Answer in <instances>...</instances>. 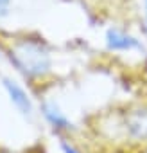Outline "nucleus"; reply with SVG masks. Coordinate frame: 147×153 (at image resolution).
<instances>
[{"label": "nucleus", "mask_w": 147, "mask_h": 153, "mask_svg": "<svg viewBox=\"0 0 147 153\" xmlns=\"http://www.w3.org/2000/svg\"><path fill=\"white\" fill-rule=\"evenodd\" d=\"M11 63L31 79L43 78L52 68V56L47 45L34 38H24L13 43L9 51Z\"/></svg>", "instance_id": "obj_1"}, {"label": "nucleus", "mask_w": 147, "mask_h": 153, "mask_svg": "<svg viewBox=\"0 0 147 153\" xmlns=\"http://www.w3.org/2000/svg\"><path fill=\"white\" fill-rule=\"evenodd\" d=\"M106 47L110 51H115V52H127V51L140 49L142 45L129 33H126L122 29H117V27H110L106 31Z\"/></svg>", "instance_id": "obj_2"}, {"label": "nucleus", "mask_w": 147, "mask_h": 153, "mask_svg": "<svg viewBox=\"0 0 147 153\" xmlns=\"http://www.w3.org/2000/svg\"><path fill=\"white\" fill-rule=\"evenodd\" d=\"M2 85H4V88H6V92H7L9 99H11V103H13L24 115L31 117V115H32V101H31L29 94H27L16 81H13V79H9V78H4V79H2Z\"/></svg>", "instance_id": "obj_3"}, {"label": "nucleus", "mask_w": 147, "mask_h": 153, "mask_svg": "<svg viewBox=\"0 0 147 153\" xmlns=\"http://www.w3.org/2000/svg\"><path fill=\"white\" fill-rule=\"evenodd\" d=\"M41 114L54 130H68L70 128V121L66 119V115L59 110V106L54 101H43Z\"/></svg>", "instance_id": "obj_4"}, {"label": "nucleus", "mask_w": 147, "mask_h": 153, "mask_svg": "<svg viewBox=\"0 0 147 153\" xmlns=\"http://www.w3.org/2000/svg\"><path fill=\"white\" fill-rule=\"evenodd\" d=\"M127 126L135 137H147V112H135L127 119Z\"/></svg>", "instance_id": "obj_5"}, {"label": "nucleus", "mask_w": 147, "mask_h": 153, "mask_svg": "<svg viewBox=\"0 0 147 153\" xmlns=\"http://www.w3.org/2000/svg\"><path fill=\"white\" fill-rule=\"evenodd\" d=\"M9 6H11V0H0V20L7 16Z\"/></svg>", "instance_id": "obj_6"}, {"label": "nucleus", "mask_w": 147, "mask_h": 153, "mask_svg": "<svg viewBox=\"0 0 147 153\" xmlns=\"http://www.w3.org/2000/svg\"><path fill=\"white\" fill-rule=\"evenodd\" d=\"M61 148H63V151H65V153H79L76 148H74L72 144H68L66 140H63V142H61Z\"/></svg>", "instance_id": "obj_7"}, {"label": "nucleus", "mask_w": 147, "mask_h": 153, "mask_svg": "<svg viewBox=\"0 0 147 153\" xmlns=\"http://www.w3.org/2000/svg\"><path fill=\"white\" fill-rule=\"evenodd\" d=\"M143 7H145V16H147V0H143Z\"/></svg>", "instance_id": "obj_8"}, {"label": "nucleus", "mask_w": 147, "mask_h": 153, "mask_svg": "<svg viewBox=\"0 0 147 153\" xmlns=\"http://www.w3.org/2000/svg\"><path fill=\"white\" fill-rule=\"evenodd\" d=\"M143 29H145V34H147V16H145V25H143Z\"/></svg>", "instance_id": "obj_9"}]
</instances>
